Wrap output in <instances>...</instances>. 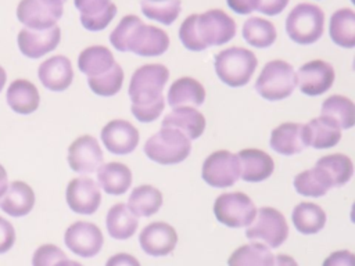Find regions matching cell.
I'll return each instance as SVG.
<instances>
[{"label": "cell", "instance_id": "cell-1", "mask_svg": "<svg viewBox=\"0 0 355 266\" xmlns=\"http://www.w3.org/2000/svg\"><path fill=\"white\" fill-rule=\"evenodd\" d=\"M191 152V140L175 127H161L144 144V154L159 165L183 162Z\"/></svg>", "mask_w": 355, "mask_h": 266}, {"label": "cell", "instance_id": "cell-2", "mask_svg": "<svg viewBox=\"0 0 355 266\" xmlns=\"http://www.w3.org/2000/svg\"><path fill=\"white\" fill-rule=\"evenodd\" d=\"M257 65L258 60L255 54L244 47H229L215 55V72L230 87L247 85Z\"/></svg>", "mask_w": 355, "mask_h": 266}, {"label": "cell", "instance_id": "cell-3", "mask_svg": "<svg viewBox=\"0 0 355 266\" xmlns=\"http://www.w3.org/2000/svg\"><path fill=\"white\" fill-rule=\"evenodd\" d=\"M169 71L162 64H147L139 66L129 83V97L132 105H147L164 98V87L168 82Z\"/></svg>", "mask_w": 355, "mask_h": 266}, {"label": "cell", "instance_id": "cell-4", "mask_svg": "<svg viewBox=\"0 0 355 266\" xmlns=\"http://www.w3.org/2000/svg\"><path fill=\"white\" fill-rule=\"evenodd\" d=\"M297 86L295 71L291 64L283 60H272L265 64L257 82V93L268 101L287 98Z\"/></svg>", "mask_w": 355, "mask_h": 266}, {"label": "cell", "instance_id": "cell-5", "mask_svg": "<svg viewBox=\"0 0 355 266\" xmlns=\"http://www.w3.org/2000/svg\"><path fill=\"white\" fill-rule=\"evenodd\" d=\"M324 28V12L315 4L300 3L286 18V32L298 44L318 42Z\"/></svg>", "mask_w": 355, "mask_h": 266}, {"label": "cell", "instance_id": "cell-6", "mask_svg": "<svg viewBox=\"0 0 355 266\" xmlns=\"http://www.w3.org/2000/svg\"><path fill=\"white\" fill-rule=\"evenodd\" d=\"M215 218L227 227L250 226L257 216V208L252 200L240 191L220 194L214 204Z\"/></svg>", "mask_w": 355, "mask_h": 266}, {"label": "cell", "instance_id": "cell-7", "mask_svg": "<svg viewBox=\"0 0 355 266\" xmlns=\"http://www.w3.org/2000/svg\"><path fill=\"white\" fill-rule=\"evenodd\" d=\"M245 236L250 240H262L266 247H280L288 236V226L282 212L272 206L257 209V216L247 227Z\"/></svg>", "mask_w": 355, "mask_h": 266}, {"label": "cell", "instance_id": "cell-8", "mask_svg": "<svg viewBox=\"0 0 355 266\" xmlns=\"http://www.w3.org/2000/svg\"><path fill=\"white\" fill-rule=\"evenodd\" d=\"M201 176L207 184L215 188L233 186L240 177V162L237 154L218 150L208 155L202 163Z\"/></svg>", "mask_w": 355, "mask_h": 266}, {"label": "cell", "instance_id": "cell-9", "mask_svg": "<svg viewBox=\"0 0 355 266\" xmlns=\"http://www.w3.org/2000/svg\"><path fill=\"white\" fill-rule=\"evenodd\" d=\"M196 30L205 48L220 46L234 37L236 22L222 10H208L204 14H197Z\"/></svg>", "mask_w": 355, "mask_h": 266}, {"label": "cell", "instance_id": "cell-10", "mask_svg": "<svg viewBox=\"0 0 355 266\" xmlns=\"http://www.w3.org/2000/svg\"><path fill=\"white\" fill-rule=\"evenodd\" d=\"M61 0H21L17 6L18 21L29 29H49L62 17Z\"/></svg>", "mask_w": 355, "mask_h": 266}, {"label": "cell", "instance_id": "cell-11", "mask_svg": "<svg viewBox=\"0 0 355 266\" xmlns=\"http://www.w3.org/2000/svg\"><path fill=\"white\" fill-rule=\"evenodd\" d=\"M64 241L73 254L82 258H92L100 252L104 237L94 223L79 220L67 229Z\"/></svg>", "mask_w": 355, "mask_h": 266}, {"label": "cell", "instance_id": "cell-12", "mask_svg": "<svg viewBox=\"0 0 355 266\" xmlns=\"http://www.w3.org/2000/svg\"><path fill=\"white\" fill-rule=\"evenodd\" d=\"M297 86L306 96H320L334 83V68L323 60H313L304 64L295 73Z\"/></svg>", "mask_w": 355, "mask_h": 266}, {"label": "cell", "instance_id": "cell-13", "mask_svg": "<svg viewBox=\"0 0 355 266\" xmlns=\"http://www.w3.org/2000/svg\"><path fill=\"white\" fill-rule=\"evenodd\" d=\"M104 157L96 137L83 134L68 147V163L76 173H93L103 165Z\"/></svg>", "mask_w": 355, "mask_h": 266}, {"label": "cell", "instance_id": "cell-14", "mask_svg": "<svg viewBox=\"0 0 355 266\" xmlns=\"http://www.w3.org/2000/svg\"><path fill=\"white\" fill-rule=\"evenodd\" d=\"M65 198L71 211L92 215L98 209L101 202L100 186L90 177L72 179L67 186Z\"/></svg>", "mask_w": 355, "mask_h": 266}, {"label": "cell", "instance_id": "cell-15", "mask_svg": "<svg viewBox=\"0 0 355 266\" xmlns=\"http://www.w3.org/2000/svg\"><path fill=\"white\" fill-rule=\"evenodd\" d=\"M169 47V36L165 30L140 22L128 40V51L140 57H157Z\"/></svg>", "mask_w": 355, "mask_h": 266}, {"label": "cell", "instance_id": "cell-16", "mask_svg": "<svg viewBox=\"0 0 355 266\" xmlns=\"http://www.w3.org/2000/svg\"><path fill=\"white\" fill-rule=\"evenodd\" d=\"M61 39V29L55 25L49 29H29L19 30L17 43L19 51L28 58H40L53 51Z\"/></svg>", "mask_w": 355, "mask_h": 266}, {"label": "cell", "instance_id": "cell-17", "mask_svg": "<svg viewBox=\"0 0 355 266\" xmlns=\"http://www.w3.org/2000/svg\"><path fill=\"white\" fill-rule=\"evenodd\" d=\"M139 130L128 121H110L101 130V141L104 147L115 155H128L139 144Z\"/></svg>", "mask_w": 355, "mask_h": 266}, {"label": "cell", "instance_id": "cell-18", "mask_svg": "<svg viewBox=\"0 0 355 266\" xmlns=\"http://www.w3.org/2000/svg\"><path fill=\"white\" fill-rule=\"evenodd\" d=\"M139 242L147 255L165 256L175 249L178 234L171 224L165 222H154L141 230Z\"/></svg>", "mask_w": 355, "mask_h": 266}, {"label": "cell", "instance_id": "cell-19", "mask_svg": "<svg viewBox=\"0 0 355 266\" xmlns=\"http://www.w3.org/2000/svg\"><path fill=\"white\" fill-rule=\"evenodd\" d=\"M37 76L47 90L64 91L73 79L72 64L65 55H53L39 65Z\"/></svg>", "mask_w": 355, "mask_h": 266}, {"label": "cell", "instance_id": "cell-20", "mask_svg": "<svg viewBox=\"0 0 355 266\" xmlns=\"http://www.w3.org/2000/svg\"><path fill=\"white\" fill-rule=\"evenodd\" d=\"M240 177L244 181H263L273 173L275 162L269 154L258 148H244L239 154Z\"/></svg>", "mask_w": 355, "mask_h": 266}, {"label": "cell", "instance_id": "cell-21", "mask_svg": "<svg viewBox=\"0 0 355 266\" xmlns=\"http://www.w3.org/2000/svg\"><path fill=\"white\" fill-rule=\"evenodd\" d=\"M341 139L340 126L327 116H318L304 125V141L306 147L318 150L334 147Z\"/></svg>", "mask_w": 355, "mask_h": 266}, {"label": "cell", "instance_id": "cell-22", "mask_svg": "<svg viewBox=\"0 0 355 266\" xmlns=\"http://www.w3.org/2000/svg\"><path fill=\"white\" fill-rule=\"evenodd\" d=\"M35 205V193L29 184L21 180L11 181L0 197V208L7 215L19 218L28 215Z\"/></svg>", "mask_w": 355, "mask_h": 266}, {"label": "cell", "instance_id": "cell-23", "mask_svg": "<svg viewBox=\"0 0 355 266\" xmlns=\"http://www.w3.org/2000/svg\"><path fill=\"white\" fill-rule=\"evenodd\" d=\"M162 127H175L196 140L205 130V118L196 107H176L162 119Z\"/></svg>", "mask_w": 355, "mask_h": 266}, {"label": "cell", "instance_id": "cell-24", "mask_svg": "<svg viewBox=\"0 0 355 266\" xmlns=\"http://www.w3.org/2000/svg\"><path fill=\"white\" fill-rule=\"evenodd\" d=\"M6 100L14 112L28 115L39 108L40 94L32 82L26 79H15L7 89Z\"/></svg>", "mask_w": 355, "mask_h": 266}, {"label": "cell", "instance_id": "cell-25", "mask_svg": "<svg viewBox=\"0 0 355 266\" xmlns=\"http://www.w3.org/2000/svg\"><path fill=\"white\" fill-rule=\"evenodd\" d=\"M270 147L280 155H294L301 152L306 145L304 141V125L284 122L270 133Z\"/></svg>", "mask_w": 355, "mask_h": 266}, {"label": "cell", "instance_id": "cell-26", "mask_svg": "<svg viewBox=\"0 0 355 266\" xmlns=\"http://www.w3.org/2000/svg\"><path fill=\"white\" fill-rule=\"evenodd\" d=\"M166 100L172 108L198 107L205 100V89L194 78L183 76L171 85Z\"/></svg>", "mask_w": 355, "mask_h": 266}, {"label": "cell", "instance_id": "cell-27", "mask_svg": "<svg viewBox=\"0 0 355 266\" xmlns=\"http://www.w3.org/2000/svg\"><path fill=\"white\" fill-rule=\"evenodd\" d=\"M97 180L107 194L121 195L132 184V172L125 163L108 162L97 169Z\"/></svg>", "mask_w": 355, "mask_h": 266}, {"label": "cell", "instance_id": "cell-28", "mask_svg": "<svg viewBox=\"0 0 355 266\" xmlns=\"http://www.w3.org/2000/svg\"><path fill=\"white\" fill-rule=\"evenodd\" d=\"M105 224L112 238L126 240L136 233L139 220L126 204H115L107 213Z\"/></svg>", "mask_w": 355, "mask_h": 266}, {"label": "cell", "instance_id": "cell-29", "mask_svg": "<svg viewBox=\"0 0 355 266\" xmlns=\"http://www.w3.org/2000/svg\"><path fill=\"white\" fill-rule=\"evenodd\" d=\"M115 64L110 48L104 46H90L82 50L78 57V68L87 78H94L105 73Z\"/></svg>", "mask_w": 355, "mask_h": 266}, {"label": "cell", "instance_id": "cell-30", "mask_svg": "<svg viewBox=\"0 0 355 266\" xmlns=\"http://www.w3.org/2000/svg\"><path fill=\"white\" fill-rule=\"evenodd\" d=\"M293 184L298 194L313 198L324 195L333 187V181L327 172L316 165L312 169H306L298 173L294 177Z\"/></svg>", "mask_w": 355, "mask_h": 266}, {"label": "cell", "instance_id": "cell-31", "mask_svg": "<svg viewBox=\"0 0 355 266\" xmlns=\"http://www.w3.org/2000/svg\"><path fill=\"white\" fill-rule=\"evenodd\" d=\"M329 35L334 44L352 48L355 46V12L351 8L334 11L329 24Z\"/></svg>", "mask_w": 355, "mask_h": 266}, {"label": "cell", "instance_id": "cell-32", "mask_svg": "<svg viewBox=\"0 0 355 266\" xmlns=\"http://www.w3.org/2000/svg\"><path fill=\"white\" fill-rule=\"evenodd\" d=\"M291 219L301 234H315L323 229L326 213L318 204L300 202L294 206Z\"/></svg>", "mask_w": 355, "mask_h": 266}, {"label": "cell", "instance_id": "cell-33", "mask_svg": "<svg viewBox=\"0 0 355 266\" xmlns=\"http://www.w3.org/2000/svg\"><path fill=\"white\" fill-rule=\"evenodd\" d=\"M161 205V191L150 184H143L133 188L128 200V206L136 216H151L159 211Z\"/></svg>", "mask_w": 355, "mask_h": 266}, {"label": "cell", "instance_id": "cell-34", "mask_svg": "<svg viewBox=\"0 0 355 266\" xmlns=\"http://www.w3.org/2000/svg\"><path fill=\"white\" fill-rule=\"evenodd\" d=\"M275 256L261 242H251L239 247L229 258L227 266H273Z\"/></svg>", "mask_w": 355, "mask_h": 266}, {"label": "cell", "instance_id": "cell-35", "mask_svg": "<svg viewBox=\"0 0 355 266\" xmlns=\"http://www.w3.org/2000/svg\"><path fill=\"white\" fill-rule=\"evenodd\" d=\"M320 115L333 119L340 129H351L355 125V105L348 97L340 94H333L323 101Z\"/></svg>", "mask_w": 355, "mask_h": 266}, {"label": "cell", "instance_id": "cell-36", "mask_svg": "<svg viewBox=\"0 0 355 266\" xmlns=\"http://www.w3.org/2000/svg\"><path fill=\"white\" fill-rule=\"evenodd\" d=\"M243 37L248 44L265 48L275 43L276 29L270 21L259 17H251L243 25Z\"/></svg>", "mask_w": 355, "mask_h": 266}, {"label": "cell", "instance_id": "cell-37", "mask_svg": "<svg viewBox=\"0 0 355 266\" xmlns=\"http://www.w3.org/2000/svg\"><path fill=\"white\" fill-rule=\"evenodd\" d=\"M316 166H320L327 172L333 181V187L344 186L349 181L354 173V165L349 157L344 154H330L319 158L316 161Z\"/></svg>", "mask_w": 355, "mask_h": 266}, {"label": "cell", "instance_id": "cell-38", "mask_svg": "<svg viewBox=\"0 0 355 266\" xmlns=\"http://www.w3.org/2000/svg\"><path fill=\"white\" fill-rule=\"evenodd\" d=\"M141 12L153 21L171 25L179 17L180 0H141Z\"/></svg>", "mask_w": 355, "mask_h": 266}, {"label": "cell", "instance_id": "cell-39", "mask_svg": "<svg viewBox=\"0 0 355 266\" xmlns=\"http://www.w3.org/2000/svg\"><path fill=\"white\" fill-rule=\"evenodd\" d=\"M89 87L92 91L101 97H111L115 96L123 83V71L119 66V64H114L110 71H107L103 75L87 78Z\"/></svg>", "mask_w": 355, "mask_h": 266}, {"label": "cell", "instance_id": "cell-40", "mask_svg": "<svg viewBox=\"0 0 355 266\" xmlns=\"http://www.w3.org/2000/svg\"><path fill=\"white\" fill-rule=\"evenodd\" d=\"M141 22V19L137 15H126L121 19V22L116 25V28L110 35L111 44L118 51H128V40L135 30V28Z\"/></svg>", "mask_w": 355, "mask_h": 266}, {"label": "cell", "instance_id": "cell-41", "mask_svg": "<svg viewBox=\"0 0 355 266\" xmlns=\"http://www.w3.org/2000/svg\"><path fill=\"white\" fill-rule=\"evenodd\" d=\"M196 19H197V14H193V15H189L182 22L180 29H179V39L187 50L202 51V50H205V47L198 39V35L196 30Z\"/></svg>", "mask_w": 355, "mask_h": 266}, {"label": "cell", "instance_id": "cell-42", "mask_svg": "<svg viewBox=\"0 0 355 266\" xmlns=\"http://www.w3.org/2000/svg\"><path fill=\"white\" fill-rule=\"evenodd\" d=\"M62 259H67V256L61 248L53 244H43L35 251L32 266H54Z\"/></svg>", "mask_w": 355, "mask_h": 266}, {"label": "cell", "instance_id": "cell-43", "mask_svg": "<svg viewBox=\"0 0 355 266\" xmlns=\"http://www.w3.org/2000/svg\"><path fill=\"white\" fill-rule=\"evenodd\" d=\"M115 15H116V6L114 3H111L104 11H101L97 15H93V17L80 15V24L83 25L85 29L97 32V30L105 29L108 26V24L114 19Z\"/></svg>", "mask_w": 355, "mask_h": 266}, {"label": "cell", "instance_id": "cell-44", "mask_svg": "<svg viewBox=\"0 0 355 266\" xmlns=\"http://www.w3.org/2000/svg\"><path fill=\"white\" fill-rule=\"evenodd\" d=\"M164 107H165V98H161L153 104H147V105H141V107L132 105L130 111L139 122L148 123V122L155 121L161 115V112L164 111Z\"/></svg>", "mask_w": 355, "mask_h": 266}, {"label": "cell", "instance_id": "cell-45", "mask_svg": "<svg viewBox=\"0 0 355 266\" xmlns=\"http://www.w3.org/2000/svg\"><path fill=\"white\" fill-rule=\"evenodd\" d=\"M73 4L80 11V15L93 17L104 11L111 4V0H73Z\"/></svg>", "mask_w": 355, "mask_h": 266}, {"label": "cell", "instance_id": "cell-46", "mask_svg": "<svg viewBox=\"0 0 355 266\" xmlns=\"http://www.w3.org/2000/svg\"><path fill=\"white\" fill-rule=\"evenodd\" d=\"M15 242V230L12 224L0 216V255L7 252Z\"/></svg>", "mask_w": 355, "mask_h": 266}, {"label": "cell", "instance_id": "cell-47", "mask_svg": "<svg viewBox=\"0 0 355 266\" xmlns=\"http://www.w3.org/2000/svg\"><path fill=\"white\" fill-rule=\"evenodd\" d=\"M322 266H355V258L351 251L341 249L330 254Z\"/></svg>", "mask_w": 355, "mask_h": 266}, {"label": "cell", "instance_id": "cell-48", "mask_svg": "<svg viewBox=\"0 0 355 266\" xmlns=\"http://www.w3.org/2000/svg\"><path fill=\"white\" fill-rule=\"evenodd\" d=\"M287 4L288 0H259L257 10L266 15H276L282 12Z\"/></svg>", "mask_w": 355, "mask_h": 266}, {"label": "cell", "instance_id": "cell-49", "mask_svg": "<svg viewBox=\"0 0 355 266\" xmlns=\"http://www.w3.org/2000/svg\"><path fill=\"white\" fill-rule=\"evenodd\" d=\"M230 10L237 14H250L258 8L259 0H226Z\"/></svg>", "mask_w": 355, "mask_h": 266}, {"label": "cell", "instance_id": "cell-50", "mask_svg": "<svg viewBox=\"0 0 355 266\" xmlns=\"http://www.w3.org/2000/svg\"><path fill=\"white\" fill-rule=\"evenodd\" d=\"M105 266H140V263H139V260L133 255L122 252V254L112 255L107 260Z\"/></svg>", "mask_w": 355, "mask_h": 266}, {"label": "cell", "instance_id": "cell-51", "mask_svg": "<svg viewBox=\"0 0 355 266\" xmlns=\"http://www.w3.org/2000/svg\"><path fill=\"white\" fill-rule=\"evenodd\" d=\"M273 266H298V265H297L294 258H291L288 255H284V254H280V255L275 256Z\"/></svg>", "mask_w": 355, "mask_h": 266}, {"label": "cell", "instance_id": "cell-52", "mask_svg": "<svg viewBox=\"0 0 355 266\" xmlns=\"http://www.w3.org/2000/svg\"><path fill=\"white\" fill-rule=\"evenodd\" d=\"M8 187V180H7V172L4 169V166L0 163V197L6 193Z\"/></svg>", "mask_w": 355, "mask_h": 266}, {"label": "cell", "instance_id": "cell-53", "mask_svg": "<svg viewBox=\"0 0 355 266\" xmlns=\"http://www.w3.org/2000/svg\"><path fill=\"white\" fill-rule=\"evenodd\" d=\"M54 266H82L79 262L75 260H69V259H62L58 263H55Z\"/></svg>", "mask_w": 355, "mask_h": 266}, {"label": "cell", "instance_id": "cell-54", "mask_svg": "<svg viewBox=\"0 0 355 266\" xmlns=\"http://www.w3.org/2000/svg\"><path fill=\"white\" fill-rule=\"evenodd\" d=\"M6 80H7V73H6L4 68L0 65V91L4 89V86H6Z\"/></svg>", "mask_w": 355, "mask_h": 266}, {"label": "cell", "instance_id": "cell-55", "mask_svg": "<svg viewBox=\"0 0 355 266\" xmlns=\"http://www.w3.org/2000/svg\"><path fill=\"white\" fill-rule=\"evenodd\" d=\"M61 1H62V3H64V1H65V0H61Z\"/></svg>", "mask_w": 355, "mask_h": 266}]
</instances>
